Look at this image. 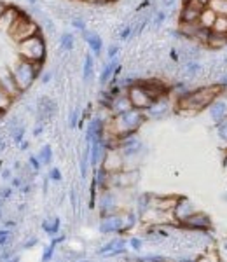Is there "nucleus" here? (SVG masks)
<instances>
[{"mask_svg": "<svg viewBox=\"0 0 227 262\" xmlns=\"http://www.w3.org/2000/svg\"><path fill=\"white\" fill-rule=\"evenodd\" d=\"M222 86H207V88H199L196 91L186 93L178 98V108L186 112H199L203 108H207L213 100L220 95Z\"/></svg>", "mask_w": 227, "mask_h": 262, "instance_id": "f257e3e1", "label": "nucleus"}, {"mask_svg": "<svg viewBox=\"0 0 227 262\" xmlns=\"http://www.w3.org/2000/svg\"><path fill=\"white\" fill-rule=\"evenodd\" d=\"M145 121V112L140 111V108H129L123 114H117V116H112V124L110 129L114 133V137H126V135L134 133L140 124Z\"/></svg>", "mask_w": 227, "mask_h": 262, "instance_id": "f03ea898", "label": "nucleus"}, {"mask_svg": "<svg viewBox=\"0 0 227 262\" xmlns=\"http://www.w3.org/2000/svg\"><path fill=\"white\" fill-rule=\"evenodd\" d=\"M18 54L21 60L42 65L46 60V54H48V48H46V40L42 33H35L28 39L18 42Z\"/></svg>", "mask_w": 227, "mask_h": 262, "instance_id": "7ed1b4c3", "label": "nucleus"}, {"mask_svg": "<svg viewBox=\"0 0 227 262\" xmlns=\"http://www.w3.org/2000/svg\"><path fill=\"white\" fill-rule=\"evenodd\" d=\"M40 63H30L27 60H21V58L16 61V65H12V77H14V81L18 82L21 90L27 91L33 84V81H37L40 74Z\"/></svg>", "mask_w": 227, "mask_h": 262, "instance_id": "20e7f679", "label": "nucleus"}, {"mask_svg": "<svg viewBox=\"0 0 227 262\" xmlns=\"http://www.w3.org/2000/svg\"><path fill=\"white\" fill-rule=\"evenodd\" d=\"M7 33H9V37L12 40L21 42V40L28 39V37L35 35V33H40V28L27 12L19 11V14L16 16L14 23H12V27L9 28Z\"/></svg>", "mask_w": 227, "mask_h": 262, "instance_id": "39448f33", "label": "nucleus"}, {"mask_svg": "<svg viewBox=\"0 0 227 262\" xmlns=\"http://www.w3.org/2000/svg\"><path fill=\"white\" fill-rule=\"evenodd\" d=\"M128 96H129V101L134 108H140V111H147L150 107V103L154 101L152 95L147 91V88L144 86L142 82H134L131 86L128 88Z\"/></svg>", "mask_w": 227, "mask_h": 262, "instance_id": "423d86ee", "label": "nucleus"}, {"mask_svg": "<svg viewBox=\"0 0 227 262\" xmlns=\"http://www.w3.org/2000/svg\"><path fill=\"white\" fill-rule=\"evenodd\" d=\"M124 161L126 159H124L123 152L117 149V147H114V149L105 150L103 159H102V166L105 168V171L116 173V171L124 170Z\"/></svg>", "mask_w": 227, "mask_h": 262, "instance_id": "0eeeda50", "label": "nucleus"}, {"mask_svg": "<svg viewBox=\"0 0 227 262\" xmlns=\"http://www.w3.org/2000/svg\"><path fill=\"white\" fill-rule=\"evenodd\" d=\"M205 7L207 6H201L197 0H184V7L180 11V23H197Z\"/></svg>", "mask_w": 227, "mask_h": 262, "instance_id": "6e6552de", "label": "nucleus"}, {"mask_svg": "<svg viewBox=\"0 0 227 262\" xmlns=\"http://www.w3.org/2000/svg\"><path fill=\"white\" fill-rule=\"evenodd\" d=\"M197 212L194 203H192L191 200H187V198H176L173 208H171V215H173V221L176 222H182L186 221L187 217H191L192 213Z\"/></svg>", "mask_w": 227, "mask_h": 262, "instance_id": "1a4fd4ad", "label": "nucleus"}, {"mask_svg": "<svg viewBox=\"0 0 227 262\" xmlns=\"http://www.w3.org/2000/svg\"><path fill=\"white\" fill-rule=\"evenodd\" d=\"M124 227V217L116 212L103 215L102 222H100V232L102 234H110V232H121Z\"/></svg>", "mask_w": 227, "mask_h": 262, "instance_id": "9d476101", "label": "nucleus"}, {"mask_svg": "<svg viewBox=\"0 0 227 262\" xmlns=\"http://www.w3.org/2000/svg\"><path fill=\"white\" fill-rule=\"evenodd\" d=\"M0 86H2L4 90L7 91V95H9L12 100L19 98V96L25 93V91L18 86V82L14 81L11 69H2V70H0Z\"/></svg>", "mask_w": 227, "mask_h": 262, "instance_id": "9b49d317", "label": "nucleus"}, {"mask_svg": "<svg viewBox=\"0 0 227 262\" xmlns=\"http://www.w3.org/2000/svg\"><path fill=\"white\" fill-rule=\"evenodd\" d=\"M180 226L186 227V229H192V231H205L212 226V221H210L208 215H205L201 212H194L191 217H187L186 221L180 222Z\"/></svg>", "mask_w": 227, "mask_h": 262, "instance_id": "f8f14e48", "label": "nucleus"}, {"mask_svg": "<svg viewBox=\"0 0 227 262\" xmlns=\"http://www.w3.org/2000/svg\"><path fill=\"white\" fill-rule=\"evenodd\" d=\"M133 108L131 101H129L128 93H121V95H114L110 101H108V111L112 112V116H117V114H123L126 111Z\"/></svg>", "mask_w": 227, "mask_h": 262, "instance_id": "ddd939ff", "label": "nucleus"}, {"mask_svg": "<svg viewBox=\"0 0 227 262\" xmlns=\"http://www.w3.org/2000/svg\"><path fill=\"white\" fill-rule=\"evenodd\" d=\"M168 111H170V100H168L166 95H163V96H159V98H155L145 112L149 114L150 117H154V119H159V117L166 116Z\"/></svg>", "mask_w": 227, "mask_h": 262, "instance_id": "4468645a", "label": "nucleus"}, {"mask_svg": "<svg viewBox=\"0 0 227 262\" xmlns=\"http://www.w3.org/2000/svg\"><path fill=\"white\" fill-rule=\"evenodd\" d=\"M126 252V242L121 238H114L112 242L105 243L102 248H100L98 255H108V257H116V255H121V253Z\"/></svg>", "mask_w": 227, "mask_h": 262, "instance_id": "2eb2a0df", "label": "nucleus"}, {"mask_svg": "<svg viewBox=\"0 0 227 262\" xmlns=\"http://www.w3.org/2000/svg\"><path fill=\"white\" fill-rule=\"evenodd\" d=\"M98 206H100V212H102V215L116 212V206H117L116 194H114L112 191H107V189H103L102 194H100Z\"/></svg>", "mask_w": 227, "mask_h": 262, "instance_id": "dca6fc26", "label": "nucleus"}, {"mask_svg": "<svg viewBox=\"0 0 227 262\" xmlns=\"http://www.w3.org/2000/svg\"><path fill=\"white\" fill-rule=\"evenodd\" d=\"M208 107H210V116H212V119L215 122L224 119V117L227 116V100H222L217 96V98L213 100Z\"/></svg>", "mask_w": 227, "mask_h": 262, "instance_id": "f3484780", "label": "nucleus"}, {"mask_svg": "<svg viewBox=\"0 0 227 262\" xmlns=\"http://www.w3.org/2000/svg\"><path fill=\"white\" fill-rule=\"evenodd\" d=\"M82 35H84V40H86L87 46H89L91 53H93L95 56H100V54H102V51H103L102 37H100L98 33H93V32H89V30H84Z\"/></svg>", "mask_w": 227, "mask_h": 262, "instance_id": "a211bd4d", "label": "nucleus"}, {"mask_svg": "<svg viewBox=\"0 0 227 262\" xmlns=\"http://www.w3.org/2000/svg\"><path fill=\"white\" fill-rule=\"evenodd\" d=\"M19 14V9L18 7H11L7 6V9L2 12V16H0V30L2 32H9V28L12 27V23H14L16 16Z\"/></svg>", "mask_w": 227, "mask_h": 262, "instance_id": "6ab92c4d", "label": "nucleus"}, {"mask_svg": "<svg viewBox=\"0 0 227 262\" xmlns=\"http://www.w3.org/2000/svg\"><path fill=\"white\" fill-rule=\"evenodd\" d=\"M54 111H56V103L51 98L39 100V122H44L46 119L53 117Z\"/></svg>", "mask_w": 227, "mask_h": 262, "instance_id": "aec40b11", "label": "nucleus"}, {"mask_svg": "<svg viewBox=\"0 0 227 262\" xmlns=\"http://www.w3.org/2000/svg\"><path fill=\"white\" fill-rule=\"evenodd\" d=\"M117 69H119V61H117V58H112V60H108V63H105V65H103L102 75H100V82L107 84L112 79V75L117 72Z\"/></svg>", "mask_w": 227, "mask_h": 262, "instance_id": "412c9836", "label": "nucleus"}, {"mask_svg": "<svg viewBox=\"0 0 227 262\" xmlns=\"http://www.w3.org/2000/svg\"><path fill=\"white\" fill-rule=\"evenodd\" d=\"M93 75H95L93 54H86V56H84V65H82V79H84V82L89 84L91 81H93Z\"/></svg>", "mask_w": 227, "mask_h": 262, "instance_id": "4be33fe9", "label": "nucleus"}, {"mask_svg": "<svg viewBox=\"0 0 227 262\" xmlns=\"http://www.w3.org/2000/svg\"><path fill=\"white\" fill-rule=\"evenodd\" d=\"M215 18H217L215 11L210 9V7L207 6L203 11H201V16H199V19H197V23H199L203 28L210 30V28H212V25H213V21H215Z\"/></svg>", "mask_w": 227, "mask_h": 262, "instance_id": "5701e85b", "label": "nucleus"}, {"mask_svg": "<svg viewBox=\"0 0 227 262\" xmlns=\"http://www.w3.org/2000/svg\"><path fill=\"white\" fill-rule=\"evenodd\" d=\"M60 226H61V221L58 217H49L46 219L44 222H42V231L46 232V234L49 236H54L58 234V231H60Z\"/></svg>", "mask_w": 227, "mask_h": 262, "instance_id": "b1692460", "label": "nucleus"}, {"mask_svg": "<svg viewBox=\"0 0 227 262\" xmlns=\"http://www.w3.org/2000/svg\"><path fill=\"white\" fill-rule=\"evenodd\" d=\"M213 33H217V35H224L227 37V16L224 14H217L215 21H213L212 28H210Z\"/></svg>", "mask_w": 227, "mask_h": 262, "instance_id": "393cba45", "label": "nucleus"}, {"mask_svg": "<svg viewBox=\"0 0 227 262\" xmlns=\"http://www.w3.org/2000/svg\"><path fill=\"white\" fill-rule=\"evenodd\" d=\"M37 159L40 161L42 166H46V164H49L53 161V149L51 145H44L42 149L39 150V154H37Z\"/></svg>", "mask_w": 227, "mask_h": 262, "instance_id": "a878e982", "label": "nucleus"}, {"mask_svg": "<svg viewBox=\"0 0 227 262\" xmlns=\"http://www.w3.org/2000/svg\"><path fill=\"white\" fill-rule=\"evenodd\" d=\"M12 103H14V100H12L9 95H7V91L4 90L2 86H0V114L9 111Z\"/></svg>", "mask_w": 227, "mask_h": 262, "instance_id": "bb28decb", "label": "nucleus"}, {"mask_svg": "<svg viewBox=\"0 0 227 262\" xmlns=\"http://www.w3.org/2000/svg\"><path fill=\"white\" fill-rule=\"evenodd\" d=\"M208 7L215 11V14L227 16V0H210Z\"/></svg>", "mask_w": 227, "mask_h": 262, "instance_id": "cd10ccee", "label": "nucleus"}, {"mask_svg": "<svg viewBox=\"0 0 227 262\" xmlns=\"http://www.w3.org/2000/svg\"><path fill=\"white\" fill-rule=\"evenodd\" d=\"M74 44H75V39H74L72 33H63L61 39H60L61 51H66V53H70V51L74 49Z\"/></svg>", "mask_w": 227, "mask_h": 262, "instance_id": "c85d7f7f", "label": "nucleus"}, {"mask_svg": "<svg viewBox=\"0 0 227 262\" xmlns=\"http://www.w3.org/2000/svg\"><path fill=\"white\" fill-rule=\"evenodd\" d=\"M87 168H89V143H87V147L84 149V154L81 158V177L82 179L87 177Z\"/></svg>", "mask_w": 227, "mask_h": 262, "instance_id": "c756f323", "label": "nucleus"}, {"mask_svg": "<svg viewBox=\"0 0 227 262\" xmlns=\"http://www.w3.org/2000/svg\"><path fill=\"white\" fill-rule=\"evenodd\" d=\"M23 137H25V126L16 124L14 122V128H12V140H14V143H21L23 142Z\"/></svg>", "mask_w": 227, "mask_h": 262, "instance_id": "7c9ffc66", "label": "nucleus"}, {"mask_svg": "<svg viewBox=\"0 0 227 262\" xmlns=\"http://www.w3.org/2000/svg\"><path fill=\"white\" fill-rule=\"evenodd\" d=\"M217 131H218V137L224 142H227V116L217 122Z\"/></svg>", "mask_w": 227, "mask_h": 262, "instance_id": "2f4dec72", "label": "nucleus"}, {"mask_svg": "<svg viewBox=\"0 0 227 262\" xmlns=\"http://www.w3.org/2000/svg\"><path fill=\"white\" fill-rule=\"evenodd\" d=\"M54 250H56V245L51 242V245H48V247H46V250H44V253H42V260H44V262L51 260Z\"/></svg>", "mask_w": 227, "mask_h": 262, "instance_id": "473e14b6", "label": "nucleus"}, {"mask_svg": "<svg viewBox=\"0 0 227 262\" xmlns=\"http://www.w3.org/2000/svg\"><path fill=\"white\" fill-rule=\"evenodd\" d=\"M134 224H137V215H134V213H128V215H126V219H124V227H123V231L131 229Z\"/></svg>", "mask_w": 227, "mask_h": 262, "instance_id": "72a5a7b5", "label": "nucleus"}, {"mask_svg": "<svg viewBox=\"0 0 227 262\" xmlns=\"http://www.w3.org/2000/svg\"><path fill=\"white\" fill-rule=\"evenodd\" d=\"M9 239H11L9 227H6V229H0V247H6V245L9 243Z\"/></svg>", "mask_w": 227, "mask_h": 262, "instance_id": "f704fd0d", "label": "nucleus"}, {"mask_svg": "<svg viewBox=\"0 0 227 262\" xmlns=\"http://www.w3.org/2000/svg\"><path fill=\"white\" fill-rule=\"evenodd\" d=\"M131 33H133V25H126V28H123V32H121L119 39L121 40H128L129 37H131Z\"/></svg>", "mask_w": 227, "mask_h": 262, "instance_id": "c9c22d12", "label": "nucleus"}, {"mask_svg": "<svg viewBox=\"0 0 227 262\" xmlns=\"http://www.w3.org/2000/svg\"><path fill=\"white\" fill-rule=\"evenodd\" d=\"M12 192H14V187H4L0 189V200H9V198L12 196Z\"/></svg>", "mask_w": 227, "mask_h": 262, "instance_id": "e433bc0d", "label": "nucleus"}, {"mask_svg": "<svg viewBox=\"0 0 227 262\" xmlns=\"http://www.w3.org/2000/svg\"><path fill=\"white\" fill-rule=\"evenodd\" d=\"M186 70H187L189 75H194V74H197V72L201 70V65H199V63H189Z\"/></svg>", "mask_w": 227, "mask_h": 262, "instance_id": "4c0bfd02", "label": "nucleus"}, {"mask_svg": "<svg viewBox=\"0 0 227 262\" xmlns=\"http://www.w3.org/2000/svg\"><path fill=\"white\" fill-rule=\"evenodd\" d=\"M49 179L53 182H61V171L58 170V168H53V170L49 171Z\"/></svg>", "mask_w": 227, "mask_h": 262, "instance_id": "58836bf2", "label": "nucleus"}, {"mask_svg": "<svg viewBox=\"0 0 227 262\" xmlns=\"http://www.w3.org/2000/svg\"><path fill=\"white\" fill-rule=\"evenodd\" d=\"M28 163H30V168H32L33 171H39V170H40V166H42L40 161L37 159V156H32L30 161H28Z\"/></svg>", "mask_w": 227, "mask_h": 262, "instance_id": "ea45409f", "label": "nucleus"}, {"mask_svg": "<svg viewBox=\"0 0 227 262\" xmlns=\"http://www.w3.org/2000/svg\"><path fill=\"white\" fill-rule=\"evenodd\" d=\"M72 25H74L75 28H77V30H81V32L86 30V23H84L81 18H74L72 19Z\"/></svg>", "mask_w": 227, "mask_h": 262, "instance_id": "a19ab883", "label": "nucleus"}, {"mask_svg": "<svg viewBox=\"0 0 227 262\" xmlns=\"http://www.w3.org/2000/svg\"><path fill=\"white\" fill-rule=\"evenodd\" d=\"M77 116H79V111H77V108H74V111L70 112V116H69V124L72 126V128H74L75 124H77Z\"/></svg>", "mask_w": 227, "mask_h": 262, "instance_id": "79ce46f5", "label": "nucleus"}, {"mask_svg": "<svg viewBox=\"0 0 227 262\" xmlns=\"http://www.w3.org/2000/svg\"><path fill=\"white\" fill-rule=\"evenodd\" d=\"M117 53H119V46L114 44L108 48V60H112V58H117Z\"/></svg>", "mask_w": 227, "mask_h": 262, "instance_id": "37998d69", "label": "nucleus"}, {"mask_svg": "<svg viewBox=\"0 0 227 262\" xmlns=\"http://www.w3.org/2000/svg\"><path fill=\"white\" fill-rule=\"evenodd\" d=\"M44 27H46V30H48V32H54V23H53V19H49L48 18V16H44Z\"/></svg>", "mask_w": 227, "mask_h": 262, "instance_id": "c03bdc74", "label": "nucleus"}, {"mask_svg": "<svg viewBox=\"0 0 227 262\" xmlns=\"http://www.w3.org/2000/svg\"><path fill=\"white\" fill-rule=\"evenodd\" d=\"M51 77H53V72H44V74H42V77H40V82L48 84L49 81H51Z\"/></svg>", "mask_w": 227, "mask_h": 262, "instance_id": "a18cd8bd", "label": "nucleus"}, {"mask_svg": "<svg viewBox=\"0 0 227 262\" xmlns=\"http://www.w3.org/2000/svg\"><path fill=\"white\" fill-rule=\"evenodd\" d=\"M129 243H131V247L134 248V250H140V248H142V239L140 238H133Z\"/></svg>", "mask_w": 227, "mask_h": 262, "instance_id": "49530a36", "label": "nucleus"}, {"mask_svg": "<svg viewBox=\"0 0 227 262\" xmlns=\"http://www.w3.org/2000/svg\"><path fill=\"white\" fill-rule=\"evenodd\" d=\"M12 187L14 189L23 187V180H21V177H14V179H12Z\"/></svg>", "mask_w": 227, "mask_h": 262, "instance_id": "de8ad7c7", "label": "nucleus"}, {"mask_svg": "<svg viewBox=\"0 0 227 262\" xmlns=\"http://www.w3.org/2000/svg\"><path fill=\"white\" fill-rule=\"evenodd\" d=\"M42 131H44V124H42V122H39V124H37V128L33 129V135H35V137H39Z\"/></svg>", "mask_w": 227, "mask_h": 262, "instance_id": "09e8293b", "label": "nucleus"}, {"mask_svg": "<svg viewBox=\"0 0 227 262\" xmlns=\"http://www.w3.org/2000/svg\"><path fill=\"white\" fill-rule=\"evenodd\" d=\"M33 245H37V238H32V239H28V242H25L23 248H32Z\"/></svg>", "mask_w": 227, "mask_h": 262, "instance_id": "8fccbe9b", "label": "nucleus"}, {"mask_svg": "<svg viewBox=\"0 0 227 262\" xmlns=\"http://www.w3.org/2000/svg\"><path fill=\"white\" fill-rule=\"evenodd\" d=\"M70 198H72V206H77V198H75V191H70Z\"/></svg>", "mask_w": 227, "mask_h": 262, "instance_id": "3c124183", "label": "nucleus"}, {"mask_svg": "<svg viewBox=\"0 0 227 262\" xmlns=\"http://www.w3.org/2000/svg\"><path fill=\"white\" fill-rule=\"evenodd\" d=\"M147 260H163L165 257H159V255H149V257H145Z\"/></svg>", "mask_w": 227, "mask_h": 262, "instance_id": "603ef678", "label": "nucleus"}, {"mask_svg": "<svg viewBox=\"0 0 227 262\" xmlns=\"http://www.w3.org/2000/svg\"><path fill=\"white\" fill-rule=\"evenodd\" d=\"M175 2H176V0H163V4H165L166 7H173Z\"/></svg>", "mask_w": 227, "mask_h": 262, "instance_id": "864d4df0", "label": "nucleus"}, {"mask_svg": "<svg viewBox=\"0 0 227 262\" xmlns=\"http://www.w3.org/2000/svg\"><path fill=\"white\" fill-rule=\"evenodd\" d=\"M7 9V4L6 2H2V0H0V16H2V12Z\"/></svg>", "mask_w": 227, "mask_h": 262, "instance_id": "5fc2aeb1", "label": "nucleus"}, {"mask_svg": "<svg viewBox=\"0 0 227 262\" xmlns=\"http://www.w3.org/2000/svg\"><path fill=\"white\" fill-rule=\"evenodd\" d=\"M2 179H11V170H4L2 171Z\"/></svg>", "mask_w": 227, "mask_h": 262, "instance_id": "6e6d98bb", "label": "nucleus"}, {"mask_svg": "<svg viewBox=\"0 0 227 262\" xmlns=\"http://www.w3.org/2000/svg\"><path fill=\"white\" fill-rule=\"evenodd\" d=\"M19 145H21V149L25 150V149H28V145H30V143H28V142H21Z\"/></svg>", "mask_w": 227, "mask_h": 262, "instance_id": "4d7b16f0", "label": "nucleus"}, {"mask_svg": "<svg viewBox=\"0 0 227 262\" xmlns=\"http://www.w3.org/2000/svg\"><path fill=\"white\" fill-rule=\"evenodd\" d=\"M220 86L224 88V86H227V75L225 77H222V81H220Z\"/></svg>", "mask_w": 227, "mask_h": 262, "instance_id": "13d9d810", "label": "nucleus"}, {"mask_svg": "<svg viewBox=\"0 0 227 262\" xmlns=\"http://www.w3.org/2000/svg\"><path fill=\"white\" fill-rule=\"evenodd\" d=\"M197 2H199L201 6H208V4H210V0H197Z\"/></svg>", "mask_w": 227, "mask_h": 262, "instance_id": "bf43d9fd", "label": "nucleus"}, {"mask_svg": "<svg viewBox=\"0 0 227 262\" xmlns=\"http://www.w3.org/2000/svg\"><path fill=\"white\" fill-rule=\"evenodd\" d=\"M37 2H39V0H28V4H30V6H33V7L37 6Z\"/></svg>", "mask_w": 227, "mask_h": 262, "instance_id": "052dcab7", "label": "nucleus"}, {"mask_svg": "<svg viewBox=\"0 0 227 262\" xmlns=\"http://www.w3.org/2000/svg\"><path fill=\"white\" fill-rule=\"evenodd\" d=\"M224 171L227 173V158H225V161H224Z\"/></svg>", "mask_w": 227, "mask_h": 262, "instance_id": "680f3d73", "label": "nucleus"}, {"mask_svg": "<svg viewBox=\"0 0 227 262\" xmlns=\"http://www.w3.org/2000/svg\"><path fill=\"white\" fill-rule=\"evenodd\" d=\"M2 217H4V212H2V206H0V221H2Z\"/></svg>", "mask_w": 227, "mask_h": 262, "instance_id": "e2e57ef3", "label": "nucleus"}, {"mask_svg": "<svg viewBox=\"0 0 227 262\" xmlns=\"http://www.w3.org/2000/svg\"><path fill=\"white\" fill-rule=\"evenodd\" d=\"M0 206H2V200H0Z\"/></svg>", "mask_w": 227, "mask_h": 262, "instance_id": "0e129e2a", "label": "nucleus"}]
</instances>
